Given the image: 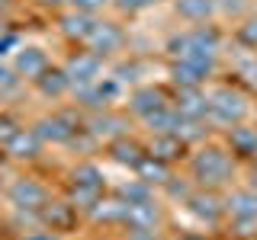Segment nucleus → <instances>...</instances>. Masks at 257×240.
<instances>
[{"label": "nucleus", "mask_w": 257, "mask_h": 240, "mask_svg": "<svg viewBox=\"0 0 257 240\" xmlns=\"http://www.w3.org/2000/svg\"><path fill=\"white\" fill-rule=\"evenodd\" d=\"M190 170L203 186H222V182H228L231 173H235V160L222 148H203V150L193 154Z\"/></svg>", "instance_id": "nucleus-1"}, {"label": "nucleus", "mask_w": 257, "mask_h": 240, "mask_svg": "<svg viewBox=\"0 0 257 240\" xmlns=\"http://www.w3.org/2000/svg\"><path fill=\"white\" fill-rule=\"evenodd\" d=\"M16 45V36L13 32H4V36H0V54H7V48H13Z\"/></svg>", "instance_id": "nucleus-25"}, {"label": "nucleus", "mask_w": 257, "mask_h": 240, "mask_svg": "<svg viewBox=\"0 0 257 240\" xmlns=\"http://www.w3.org/2000/svg\"><path fill=\"white\" fill-rule=\"evenodd\" d=\"M39 150H42V138H39L36 128H20V132L10 138V144H7V154H10V157H20V160L39 157Z\"/></svg>", "instance_id": "nucleus-12"}, {"label": "nucleus", "mask_w": 257, "mask_h": 240, "mask_svg": "<svg viewBox=\"0 0 257 240\" xmlns=\"http://www.w3.org/2000/svg\"><path fill=\"white\" fill-rule=\"evenodd\" d=\"M16 84H20V74L7 64H0V90H16Z\"/></svg>", "instance_id": "nucleus-23"}, {"label": "nucleus", "mask_w": 257, "mask_h": 240, "mask_svg": "<svg viewBox=\"0 0 257 240\" xmlns=\"http://www.w3.org/2000/svg\"><path fill=\"white\" fill-rule=\"evenodd\" d=\"M45 6H61V4H71V0H42Z\"/></svg>", "instance_id": "nucleus-26"}, {"label": "nucleus", "mask_w": 257, "mask_h": 240, "mask_svg": "<svg viewBox=\"0 0 257 240\" xmlns=\"http://www.w3.org/2000/svg\"><path fill=\"white\" fill-rule=\"evenodd\" d=\"M84 100L90 102V106H109V100L119 93V84L116 80H109V77H103V80H96V84H90V86H84Z\"/></svg>", "instance_id": "nucleus-17"}, {"label": "nucleus", "mask_w": 257, "mask_h": 240, "mask_svg": "<svg viewBox=\"0 0 257 240\" xmlns=\"http://www.w3.org/2000/svg\"><path fill=\"white\" fill-rule=\"evenodd\" d=\"M206 96H209V116H212L215 122H222V125L235 128V125H241L247 116H251L247 96L231 90V86H215V90L206 93Z\"/></svg>", "instance_id": "nucleus-2"}, {"label": "nucleus", "mask_w": 257, "mask_h": 240, "mask_svg": "<svg viewBox=\"0 0 257 240\" xmlns=\"http://www.w3.org/2000/svg\"><path fill=\"white\" fill-rule=\"evenodd\" d=\"M174 10L187 22H206L215 13V0H174Z\"/></svg>", "instance_id": "nucleus-14"}, {"label": "nucleus", "mask_w": 257, "mask_h": 240, "mask_svg": "<svg viewBox=\"0 0 257 240\" xmlns=\"http://www.w3.org/2000/svg\"><path fill=\"white\" fill-rule=\"evenodd\" d=\"M7 4H10V0H0V6H7Z\"/></svg>", "instance_id": "nucleus-28"}, {"label": "nucleus", "mask_w": 257, "mask_h": 240, "mask_svg": "<svg viewBox=\"0 0 257 240\" xmlns=\"http://www.w3.org/2000/svg\"><path fill=\"white\" fill-rule=\"evenodd\" d=\"M100 192H103V173L93 164L77 166L74 170V202H84V208H93V205H100L96 202Z\"/></svg>", "instance_id": "nucleus-4"}, {"label": "nucleus", "mask_w": 257, "mask_h": 240, "mask_svg": "<svg viewBox=\"0 0 257 240\" xmlns=\"http://www.w3.org/2000/svg\"><path fill=\"white\" fill-rule=\"evenodd\" d=\"M238 38H241L247 48H257V16H251V20H247L244 26L238 29Z\"/></svg>", "instance_id": "nucleus-22"}, {"label": "nucleus", "mask_w": 257, "mask_h": 240, "mask_svg": "<svg viewBox=\"0 0 257 240\" xmlns=\"http://www.w3.org/2000/svg\"><path fill=\"white\" fill-rule=\"evenodd\" d=\"M231 141V154H241V157H254L257 154V128H247V125H235L228 134Z\"/></svg>", "instance_id": "nucleus-16"}, {"label": "nucleus", "mask_w": 257, "mask_h": 240, "mask_svg": "<svg viewBox=\"0 0 257 240\" xmlns=\"http://www.w3.org/2000/svg\"><path fill=\"white\" fill-rule=\"evenodd\" d=\"M61 26H64V36H68V38H80V42H87L90 32H93V26H96V20L87 16V13H74V16H64Z\"/></svg>", "instance_id": "nucleus-18"}, {"label": "nucleus", "mask_w": 257, "mask_h": 240, "mask_svg": "<svg viewBox=\"0 0 257 240\" xmlns=\"http://www.w3.org/2000/svg\"><path fill=\"white\" fill-rule=\"evenodd\" d=\"M177 112H180L183 118H203L209 116V96L199 90V86H187V90H180V96H177Z\"/></svg>", "instance_id": "nucleus-11"}, {"label": "nucleus", "mask_w": 257, "mask_h": 240, "mask_svg": "<svg viewBox=\"0 0 257 240\" xmlns=\"http://www.w3.org/2000/svg\"><path fill=\"white\" fill-rule=\"evenodd\" d=\"M87 45H90V52L93 54H116L119 48L125 45V32L116 26V22H96L93 32H90V38H87Z\"/></svg>", "instance_id": "nucleus-8"}, {"label": "nucleus", "mask_w": 257, "mask_h": 240, "mask_svg": "<svg viewBox=\"0 0 257 240\" xmlns=\"http://www.w3.org/2000/svg\"><path fill=\"white\" fill-rule=\"evenodd\" d=\"M112 157L119 160V164H128V166H139L145 160V150L139 148L135 141H116L112 144Z\"/></svg>", "instance_id": "nucleus-20"}, {"label": "nucleus", "mask_w": 257, "mask_h": 240, "mask_svg": "<svg viewBox=\"0 0 257 240\" xmlns=\"http://www.w3.org/2000/svg\"><path fill=\"white\" fill-rule=\"evenodd\" d=\"M135 170H139V176L145 182H167V166H164V160H158V157H145L139 166H135Z\"/></svg>", "instance_id": "nucleus-19"}, {"label": "nucleus", "mask_w": 257, "mask_h": 240, "mask_svg": "<svg viewBox=\"0 0 257 240\" xmlns=\"http://www.w3.org/2000/svg\"><path fill=\"white\" fill-rule=\"evenodd\" d=\"M39 138L42 141H55V144H68L77 134V118L71 112H52L48 118L39 122Z\"/></svg>", "instance_id": "nucleus-6"}, {"label": "nucleus", "mask_w": 257, "mask_h": 240, "mask_svg": "<svg viewBox=\"0 0 257 240\" xmlns=\"http://www.w3.org/2000/svg\"><path fill=\"white\" fill-rule=\"evenodd\" d=\"M7 198H10L16 208H45V202H48V189H45L39 180L20 176V180L10 182V189H7Z\"/></svg>", "instance_id": "nucleus-3"}, {"label": "nucleus", "mask_w": 257, "mask_h": 240, "mask_svg": "<svg viewBox=\"0 0 257 240\" xmlns=\"http://www.w3.org/2000/svg\"><path fill=\"white\" fill-rule=\"evenodd\" d=\"M36 86H39V90H42L45 96H52V100H58V96H64V93H68V90H71V86H74V84H71L68 70L48 68L45 74H42V77L36 80Z\"/></svg>", "instance_id": "nucleus-15"}, {"label": "nucleus", "mask_w": 257, "mask_h": 240, "mask_svg": "<svg viewBox=\"0 0 257 240\" xmlns=\"http://www.w3.org/2000/svg\"><path fill=\"white\" fill-rule=\"evenodd\" d=\"M48 68H52V64H48V54L42 52V48H36V45L16 48V54H13V70H16L20 77H26V80H39Z\"/></svg>", "instance_id": "nucleus-7"}, {"label": "nucleus", "mask_w": 257, "mask_h": 240, "mask_svg": "<svg viewBox=\"0 0 257 240\" xmlns=\"http://www.w3.org/2000/svg\"><path fill=\"white\" fill-rule=\"evenodd\" d=\"M68 77H71L74 86H80V90L96 84V80H100V54H93V52L77 54V58L68 64Z\"/></svg>", "instance_id": "nucleus-10"}, {"label": "nucleus", "mask_w": 257, "mask_h": 240, "mask_svg": "<svg viewBox=\"0 0 257 240\" xmlns=\"http://www.w3.org/2000/svg\"><path fill=\"white\" fill-rule=\"evenodd\" d=\"M171 102H167V96L158 90V86H139L132 96H128V109L135 112V116L142 118V122H148L155 112H161V109H167Z\"/></svg>", "instance_id": "nucleus-9"}, {"label": "nucleus", "mask_w": 257, "mask_h": 240, "mask_svg": "<svg viewBox=\"0 0 257 240\" xmlns=\"http://www.w3.org/2000/svg\"><path fill=\"white\" fill-rule=\"evenodd\" d=\"M112 0H71V6H74L77 13H87V16H93V13H100L103 6H109Z\"/></svg>", "instance_id": "nucleus-21"}, {"label": "nucleus", "mask_w": 257, "mask_h": 240, "mask_svg": "<svg viewBox=\"0 0 257 240\" xmlns=\"http://www.w3.org/2000/svg\"><path fill=\"white\" fill-rule=\"evenodd\" d=\"M158 0H116V6L119 10H125V13H139V10H148V6H155Z\"/></svg>", "instance_id": "nucleus-24"}, {"label": "nucleus", "mask_w": 257, "mask_h": 240, "mask_svg": "<svg viewBox=\"0 0 257 240\" xmlns=\"http://www.w3.org/2000/svg\"><path fill=\"white\" fill-rule=\"evenodd\" d=\"M251 189L257 192V166H254V170H251Z\"/></svg>", "instance_id": "nucleus-27"}, {"label": "nucleus", "mask_w": 257, "mask_h": 240, "mask_svg": "<svg viewBox=\"0 0 257 240\" xmlns=\"http://www.w3.org/2000/svg\"><path fill=\"white\" fill-rule=\"evenodd\" d=\"M187 208L193 214H196V218H203V221H219L222 218V212H225V205L219 202V198L212 196V192H199V196H190L187 198Z\"/></svg>", "instance_id": "nucleus-13"}, {"label": "nucleus", "mask_w": 257, "mask_h": 240, "mask_svg": "<svg viewBox=\"0 0 257 240\" xmlns=\"http://www.w3.org/2000/svg\"><path fill=\"white\" fill-rule=\"evenodd\" d=\"M225 212L231 214V221L238 228H257V192L247 189H235L225 202Z\"/></svg>", "instance_id": "nucleus-5"}]
</instances>
